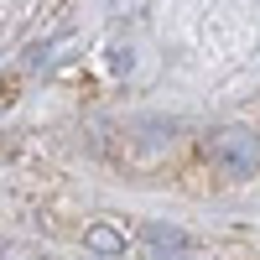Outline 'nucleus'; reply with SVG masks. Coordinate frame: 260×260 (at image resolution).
Wrapping results in <instances>:
<instances>
[{"instance_id":"obj_1","label":"nucleus","mask_w":260,"mask_h":260,"mask_svg":"<svg viewBox=\"0 0 260 260\" xmlns=\"http://www.w3.org/2000/svg\"><path fill=\"white\" fill-rule=\"evenodd\" d=\"M203 156L219 167L224 177H255L260 172V136L250 125H229V130H219V136H208Z\"/></svg>"},{"instance_id":"obj_3","label":"nucleus","mask_w":260,"mask_h":260,"mask_svg":"<svg viewBox=\"0 0 260 260\" xmlns=\"http://www.w3.org/2000/svg\"><path fill=\"white\" fill-rule=\"evenodd\" d=\"M89 245H94V250H104V255H120V250H125V240H120L115 229H104V224H94V229H89Z\"/></svg>"},{"instance_id":"obj_2","label":"nucleus","mask_w":260,"mask_h":260,"mask_svg":"<svg viewBox=\"0 0 260 260\" xmlns=\"http://www.w3.org/2000/svg\"><path fill=\"white\" fill-rule=\"evenodd\" d=\"M146 255H151V260H192L187 240H182L177 229H161V224L146 229Z\"/></svg>"}]
</instances>
